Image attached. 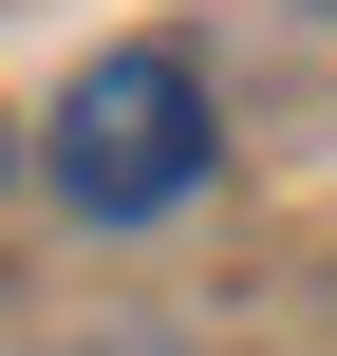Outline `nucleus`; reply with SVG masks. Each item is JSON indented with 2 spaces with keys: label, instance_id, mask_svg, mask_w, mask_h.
Returning a JSON list of instances; mask_svg holds the SVG:
<instances>
[{
  "label": "nucleus",
  "instance_id": "obj_1",
  "mask_svg": "<svg viewBox=\"0 0 337 356\" xmlns=\"http://www.w3.org/2000/svg\"><path fill=\"white\" fill-rule=\"evenodd\" d=\"M206 150H225V131H206V56H188V38L94 56V75L56 94V131H38V169H56L75 225H150V207H188Z\"/></svg>",
  "mask_w": 337,
  "mask_h": 356
},
{
  "label": "nucleus",
  "instance_id": "obj_2",
  "mask_svg": "<svg viewBox=\"0 0 337 356\" xmlns=\"http://www.w3.org/2000/svg\"><path fill=\"white\" fill-rule=\"evenodd\" d=\"M319 19H337V0H319Z\"/></svg>",
  "mask_w": 337,
  "mask_h": 356
}]
</instances>
